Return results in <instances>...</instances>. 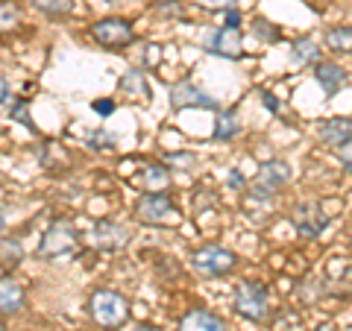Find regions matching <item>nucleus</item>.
<instances>
[{"label":"nucleus","instance_id":"nucleus-1","mask_svg":"<svg viewBox=\"0 0 352 331\" xmlns=\"http://www.w3.org/2000/svg\"><path fill=\"white\" fill-rule=\"evenodd\" d=\"M88 314L97 326L120 328L129 319V302L115 290H94L91 299H88Z\"/></svg>","mask_w":352,"mask_h":331},{"label":"nucleus","instance_id":"nucleus-2","mask_svg":"<svg viewBox=\"0 0 352 331\" xmlns=\"http://www.w3.org/2000/svg\"><path fill=\"white\" fill-rule=\"evenodd\" d=\"M135 217L141 223H150V226H176L179 223V208L173 205V200L164 191H156V194L138 196Z\"/></svg>","mask_w":352,"mask_h":331},{"label":"nucleus","instance_id":"nucleus-3","mask_svg":"<svg viewBox=\"0 0 352 331\" xmlns=\"http://www.w3.org/2000/svg\"><path fill=\"white\" fill-rule=\"evenodd\" d=\"M191 264H194L197 273L206 275V279H220V275H229L238 267V258H235V252H229L217 244H208V247L194 252Z\"/></svg>","mask_w":352,"mask_h":331},{"label":"nucleus","instance_id":"nucleus-4","mask_svg":"<svg viewBox=\"0 0 352 331\" xmlns=\"http://www.w3.org/2000/svg\"><path fill=\"white\" fill-rule=\"evenodd\" d=\"M235 308L252 323H264L270 314V293L261 282H244L235 290Z\"/></svg>","mask_w":352,"mask_h":331},{"label":"nucleus","instance_id":"nucleus-5","mask_svg":"<svg viewBox=\"0 0 352 331\" xmlns=\"http://www.w3.org/2000/svg\"><path fill=\"white\" fill-rule=\"evenodd\" d=\"M91 38L100 44V47L118 50V47H126V44L135 41V30H132L126 18H103L91 27Z\"/></svg>","mask_w":352,"mask_h":331},{"label":"nucleus","instance_id":"nucleus-6","mask_svg":"<svg viewBox=\"0 0 352 331\" xmlns=\"http://www.w3.org/2000/svg\"><path fill=\"white\" fill-rule=\"evenodd\" d=\"M76 229L71 223H65V220H59V223H53L47 231H44L41 244H38V258H59V255H68V252H74L76 247Z\"/></svg>","mask_w":352,"mask_h":331},{"label":"nucleus","instance_id":"nucleus-7","mask_svg":"<svg viewBox=\"0 0 352 331\" xmlns=\"http://www.w3.org/2000/svg\"><path fill=\"white\" fill-rule=\"evenodd\" d=\"M291 223H294V229L300 231L302 238H317L320 231L326 229V223H329V217L323 214V208H320V203H314V200H305V203H300L291 212Z\"/></svg>","mask_w":352,"mask_h":331},{"label":"nucleus","instance_id":"nucleus-8","mask_svg":"<svg viewBox=\"0 0 352 331\" xmlns=\"http://www.w3.org/2000/svg\"><path fill=\"white\" fill-rule=\"evenodd\" d=\"M206 50L223 59H241L244 56V41H241V30L229 27H214L206 36Z\"/></svg>","mask_w":352,"mask_h":331},{"label":"nucleus","instance_id":"nucleus-9","mask_svg":"<svg viewBox=\"0 0 352 331\" xmlns=\"http://www.w3.org/2000/svg\"><path fill=\"white\" fill-rule=\"evenodd\" d=\"M288 179H291V168L285 161H279V159L264 161L258 168L256 182H252V194L256 196H270V194H276V187L285 185Z\"/></svg>","mask_w":352,"mask_h":331},{"label":"nucleus","instance_id":"nucleus-10","mask_svg":"<svg viewBox=\"0 0 352 331\" xmlns=\"http://www.w3.org/2000/svg\"><path fill=\"white\" fill-rule=\"evenodd\" d=\"M170 106L173 109H188V106H200V109H217V100L208 97L203 88H197L191 80H182L170 88Z\"/></svg>","mask_w":352,"mask_h":331},{"label":"nucleus","instance_id":"nucleus-11","mask_svg":"<svg viewBox=\"0 0 352 331\" xmlns=\"http://www.w3.org/2000/svg\"><path fill=\"white\" fill-rule=\"evenodd\" d=\"M126 240H129V231L124 226L112 223V220H100V223L94 226V231H91V244L97 249H106V252L120 249Z\"/></svg>","mask_w":352,"mask_h":331},{"label":"nucleus","instance_id":"nucleus-12","mask_svg":"<svg viewBox=\"0 0 352 331\" xmlns=\"http://www.w3.org/2000/svg\"><path fill=\"white\" fill-rule=\"evenodd\" d=\"M179 331H229L226 323L217 314L206 311V308H194L179 319Z\"/></svg>","mask_w":352,"mask_h":331},{"label":"nucleus","instance_id":"nucleus-13","mask_svg":"<svg viewBox=\"0 0 352 331\" xmlns=\"http://www.w3.org/2000/svg\"><path fill=\"white\" fill-rule=\"evenodd\" d=\"M314 80H317V85H320L329 97H332V94H338L340 88L346 85V71L340 68V65H335V62H317Z\"/></svg>","mask_w":352,"mask_h":331},{"label":"nucleus","instance_id":"nucleus-14","mask_svg":"<svg viewBox=\"0 0 352 331\" xmlns=\"http://www.w3.org/2000/svg\"><path fill=\"white\" fill-rule=\"evenodd\" d=\"M317 135H320L323 144H332V147H340L344 141L352 138V120L349 117H329L317 126Z\"/></svg>","mask_w":352,"mask_h":331},{"label":"nucleus","instance_id":"nucleus-15","mask_svg":"<svg viewBox=\"0 0 352 331\" xmlns=\"http://www.w3.org/2000/svg\"><path fill=\"white\" fill-rule=\"evenodd\" d=\"M24 302H27L24 288H21L15 279L3 275V279H0V314H18L21 308H24Z\"/></svg>","mask_w":352,"mask_h":331},{"label":"nucleus","instance_id":"nucleus-16","mask_svg":"<svg viewBox=\"0 0 352 331\" xmlns=\"http://www.w3.org/2000/svg\"><path fill=\"white\" fill-rule=\"evenodd\" d=\"M135 182L138 187H144L147 194H156V191H164L170 182V173L168 168H162V164H147V168H141V176H135Z\"/></svg>","mask_w":352,"mask_h":331},{"label":"nucleus","instance_id":"nucleus-17","mask_svg":"<svg viewBox=\"0 0 352 331\" xmlns=\"http://www.w3.org/2000/svg\"><path fill=\"white\" fill-rule=\"evenodd\" d=\"M21 261H24V247H21V240L0 238V267L12 270V267H18Z\"/></svg>","mask_w":352,"mask_h":331},{"label":"nucleus","instance_id":"nucleus-18","mask_svg":"<svg viewBox=\"0 0 352 331\" xmlns=\"http://www.w3.org/2000/svg\"><path fill=\"white\" fill-rule=\"evenodd\" d=\"M241 132V120L235 112H220L217 120H214V138L217 141H229V138H235Z\"/></svg>","mask_w":352,"mask_h":331},{"label":"nucleus","instance_id":"nucleus-19","mask_svg":"<svg viewBox=\"0 0 352 331\" xmlns=\"http://www.w3.org/2000/svg\"><path fill=\"white\" fill-rule=\"evenodd\" d=\"M326 44L335 53H352V27H332L326 32Z\"/></svg>","mask_w":352,"mask_h":331},{"label":"nucleus","instance_id":"nucleus-20","mask_svg":"<svg viewBox=\"0 0 352 331\" xmlns=\"http://www.w3.org/2000/svg\"><path fill=\"white\" fill-rule=\"evenodd\" d=\"M320 62V50H317V41L311 38H300L294 44V65H317Z\"/></svg>","mask_w":352,"mask_h":331},{"label":"nucleus","instance_id":"nucleus-21","mask_svg":"<svg viewBox=\"0 0 352 331\" xmlns=\"http://www.w3.org/2000/svg\"><path fill=\"white\" fill-rule=\"evenodd\" d=\"M18 24H21V9L12 0H0V32L15 30Z\"/></svg>","mask_w":352,"mask_h":331},{"label":"nucleus","instance_id":"nucleus-22","mask_svg":"<svg viewBox=\"0 0 352 331\" xmlns=\"http://www.w3.org/2000/svg\"><path fill=\"white\" fill-rule=\"evenodd\" d=\"M32 6L47 15H68L74 9V0H32Z\"/></svg>","mask_w":352,"mask_h":331},{"label":"nucleus","instance_id":"nucleus-23","mask_svg":"<svg viewBox=\"0 0 352 331\" xmlns=\"http://www.w3.org/2000/svg\"><path fill=\"white\" fill-rule=\"evenodd\" d=\"M9 115H12V120H18L21 126L36 129V126H32V120H30V103L27 100H12V103H9Z\"/></svg>","mask_w":352,"mask_h":331},{"label":"nucleus","instance_id":"nucleus-24","mask_svg":"<svg viewBox=\"0 0 352 331\" xmlns=\"http://www.w3.org/2000/svg\"><path fill=\"white\" fill-rule=\"evenodd\" d=\"M120 91H129V94H144V76H141L138 71H129L124 80H120Z\"/></svg>","mask_w":352,"mask_h":331},{"label":"nucleus","instance_id":"nucleus-25","mask_svg":"<svg viewBox=\"0 0 352 331\" xmlns=\"http://www.w3.org/2000/svg\"><path fill=\"white\" fill-rule=\"evenodd\" d=\"M252 32H256L261 41H279V30L273 27V24H267L264 18H256V21H252Z\"/></svg>","mask_w":352,"mask_h":331},{"label":"nucleus","instance_id":"nucleus-26","mask_svg":"<svg viewBox=\"0 0 352 331\" xmlns=\"http://www.w3.org/2000/svg\"><path fill=\"white\" fill-rule=\"evenodd\" d=\"M88 141H91V147H94V150H115V138H112V135H106L103 129L88 132Z\"/></svg>","mask_w":352,"mask_h":331},{"label":"nucleus","instance_id":"nucleus-27","mask_svg":"<svg viewBox=\"0 0 352 331\" xmlns=\"http://www.w3.org/2000/svg\"><path fill=\"white\" fill-rule=\"evenodd\" d=\"M338 159H340V164H344V168L352 173V138L344 141V144L338 147Z\"/></svg>","mask_w":352,"mask_h":331},{"label":"nucleus","instance_id":"nucleus-28","mask_svg":"<svg viewBox=\"0 0 352 331\" xmlns=\"http://www.w3.org/2000/svg\"><path fill=\"white\" fill-rule=\"evenodd\" d=\"M156 9H159V12H164V15H176V18H182V15H185V12H182V6L176 3V0H159Z\"/></svg>","mask_w":352,"mask_h":331},{"label":"nucleus","instance_id":"nucleus-29","mask_svg":"<svg viewBox=\"0 0 352 331\" xmlns=\"http://www.w3.org/2000/svg\"><path fill=\"white\" fill-rule=\"evenodd\" d=\"M9 103H12V85H9V80L0 73V106H9Z\"/></svg>","mask_w":352,"mask_h":331},{"label":"nucleus","instance_id":"nucleus-30","mask_svg":"<svg viewBox=\"0 0 352 331\" xmlns=\"http://www.w3.org/2000/svg\"><path fill=\"white\" fill-rule=\"evenodd\" d=\"M203 9H232L238 0H197Z\"/></svg>","mask_w":352,"mask_h":331},{"label":"nucleus","instance_id":"nucleus-31","mask_svg":"<svg viewBox=\"0 0 352 331\" xmlns=\"http://www.w3.org/2000/svg\"><path fill=\"white\" fill-rule=\"evenodd\" d=\"M261 103H264V109H270V112H279V100L270 91H261Z\"/></svg>","mask_w":352,"mask_h":331},{"label":"nucleus","instance_id":"nucleus-32","mask_svg":"<svg viewBox=\"0 0 352 331\" xmlns=\"http://www.w3.org/2000/svg\"><path fill=\"white\" fill-rule=\"evenodd\" d=\"M94 112H97V115H112V112H115V103H112V100H106V103L100 100V103H94Z\"/></svg>","mask_w":352,"mask_h":331},{"label":"nucleus","instance_id":"nucleus-33","mask_svg":"<svg viewBox=\"0 0 352 331\" xmlns=\"http://www.w3.org/2000/svg\"><path fill=\"white\" fill-rule=\"evenodd\" d=\"M238 24H241V15L235 12V9H229V15H226V24H223V27H229V30H238Z\"/></svg>","mask_w":352,"mask_h":331},{"label":"nucleus","instance_id":"nucleus-34","mask_svg":"<svg viewBox=\"0 0 352 331\" xmlns=\"http://www.w3.org/2000/svg\"><path fill=\"white\" fill-rule=\"evenodd\" d=\"M124 331H162V328L150 326V323H138V326H129V328H124Z\"/></svg>","mask_w":352,"mask_h":331},{"label":"nucleus","instance_id":"nucleus-35","mask_svg":"<svg viewBox=\"0 0 352 331\" xmlns=\"http://www.w3.org/2000/svg\"><path fill=\"white\" fill-rule=\"evenodd\" d=\"M229 185H232V187H241V185H244V176H241L238 170H232V173H229Z\"/></svg>","mask_w":352,"mask_h":331},{"label":"nucleus","instance_id":"nucleus-36","mask_svg":"<svg viewBox=\"0 0 352 331\" xmlns=\"http://www.w3.org/2000/svg\"><path fill=\"white\" fill-rule=\"evenodd\" d=\"M168 161H173V164H194V156H182L179 152V156H170Z\"/></svg>","mask_w":352,"mask_h":331},{"label":"nucleus","instance_id":"nucleus-37","mask_svg":"<svg viewBox=\"0 0 352 331\" xmlns=\"http://www.w3.org/2000/svg\"><path fill=\"white\" fill-rule=\"evenodd\" d=\"M150 53H147V65H153V62H159V50L162 47H156V44H153V47H147Z\"/></svg>","mask_w":352,"mask_h":331},{"label":"nucleus","instance_id":"nucleus-38","mask_svg":"<svg viewBox=\"0 0 352 331\" xmlns=\"http://www.w3.org/2000/svg\"><path fill=\"white\" fill-rule=\"evenodd\" d=\"M314 331H335V326H320V328H314Z\"/></svg>","mask_w":352,"mask_h":331},{"label":"nucleus","instance_id":"nucleus-39","mask_svg":"<svg viewBox=\"0 0 352 331\" xmlns=\"http://www.w3.org/2000/svg\"><path fill=\"white\" fill-rule=\"evenodd\" d=\"M3 226H6V220H3V214H0V231H3Z\"/></svg>","mask_w":352,"mask_h":331},{"label":"nucleus","instance_id":"nucleus-40","mask_svg":"<svg viewBox=\"0 0 352 331\" xmlns=\"http://www.w3.org/2000/svg\"><path fill=\"white\" fill-rule=\"evenodd\" d=\"M0 331H6V326H3V319H0Z\"/></svg>","mask_w":352,"mask_h":331}]
</instances>
